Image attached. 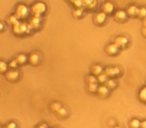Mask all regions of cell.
I'll list each match as a JSON object with an SVG mask.
<instances>
[{
	"instance_id": "obj_1",
	"label": "cell",
	"mask_w": 146,
	"mask_h": 128,
	"mask_svg": "<svg viewBox=\"0 0 146 128\" xmlns=\"http://www.w3.org/2000/svg\"><path fill=\"white\" fill-rule=\"evenodd\" d=\"M31 30H33V28L30 26V24L25 22H19L18 21L16 24L12 26L13 33L17 36H23V35L29 34Z\"/></svg>"
},
{
	"instance_id": "obj_2",
	"label": "cell",
	"mask_w": 146,
	"mask_h": 128,
	"mask_svg": "<svg viewBox=\"0 0 146 128\" xmlns=\"http://www.w3.org/2000/svg\"><path fill=\"white\" fill-rule=\"evenodd\" d=\"M31 13H32L33 16L41 17L47 10V6L44 2L42 1H37V2L33 3L32 6L30 7Z\"/></svg>"
},
{
	"instance_id": "obj_3",
	"label": "cell",
	"mask_w": 146,
	"mask_h": 128,
	"mask_svg": "<svg viewBox=\"0 0 146 128\" xmlns=\"http://www.w3.org/2000/svg\"><path fill=\"white\" fill-rule=\"evenodd\" d=\"M30 12H31V9L27 5L22 4V3H19L15 7V14H16V16L19 19L27 18L28 15L30 14Z\"/></svg>"
},
{
	"instance_id": "obj_4",
	"label": "cell",
	"mask_w": 146,
	"mask_h": 128,
	"mask_svg": "<svg viewBox=\"0 0 146 128\" xmlns=\"http://www.w3.org/2000/svg\"><path fill=\"white\" fill-rule=\"evenodd\" d=\"M127 17H128V14H127V11L123 10V9H119V10L115 11L113 14V18L116 22L118 23H123L127 20Z\"/></svg>"
},
{
	"instance_id": "obj_5",
	"label": "cell",
	"mask_w": 146,
	"mask_h": 128,
	"mask_svg": "<svg viewBox=\"0 0 146 128\" xmlns=\"http://www.w3.org/2000/svg\"><path fill=\"white\" fill-rule=\"evenodd\" d=\"M104 73L108 76L109 78H115V77H118V76L121 74V69L117 66H109V67H106L105 70H104Z\"/></svg>"
},
{
	"instance_id": "obj_6",
	"label": "cell",
	"mask_w": 146,
	"mask_h": 128,
	"mask_svg": "<svg viewBox=\"0 0 146 128\" xmlns=\"http://www.w3.org/2000/svg\"><path fill=\"white\" fill-rule=\"evenodd\" d=\"M5 77L8 81L10 82H16L20 78V72L17 69H10L5 73Z\"/></svg>"
},
{
	"instance_id": "obj_7",
	"label": "cell",
	"mask_w": 146,
	"mask_h": 128,
	"mask_svg": "<svg viewBox=\"0 0 146 128\" xmlns=\"http://www.w3.org/2000/svg\"><path fill=\"white\" fill-rule=\"evenodd\" d=\"M107 20V14L104 13L103 11L101 12H97L93 16V21L96 25H103Z\"/></svg>"
},
{
	"instance_id": "obj_8",
	"label": "cell",
	"mask_w": 146,
	"mask_h": 128,
	"mask_svg": "<svg viewBox=\"0 0 146 128\" xmlns=\"http://www.w3.org/2000/svg\"><path fill=\"white\" fill-rule=\"evenodd\" d=\"M113 42L115 43L120 49H123V48H126V46H127L128 43H129V40H128L127 37L119 35V36H116L115 38H114Z\"/></svg>"
},
{
	"instance_id": "obj_9",
	"label": "cell",
	"mask_w": 146,
	"mask_h": 128,
	"mask_svg": "<svg viewBox=\"0 0 146 128\" xmlns=\"http://www.w3.org/2000/svg\"><path fill=\"white\" fill-rule=\"evenodd\" d=\"M41 61V55L38 52H31L28 55V62L31 65L37 66Z\"/></svg>"
},
{
	"instance_id": "obj_10",
	"label": "cell",
	"mask_w": 146,
	"mask_h": 128,
	"mask_svg": "<svg viewBox=\"0 0 146 128\" xmlns=\"http://www.w3.org/2000/svg\"><path fill=\"white\" fill-rule=\"evenodd\" d=\"M119 47L115 44V43H109L107 46L105 47V52L107 53L109 56H115V55L118 54L119 52Z\"/></svg>"
},
{
	"instance_id": "obj_11",
	"label": "cell",
	"mask_w": 146,
	"mask_h": 128,
	"mask_svg": "<svg viewBox=\"0 0 146 128\" xmlns=\"http://www.w3.org/2000/svg\"><path fill=\"white\" fill-rule=\"evenodd\" d=\"M101 9H102V11H103L104 13H106L107 15L112 14V13L114 12V10H115V5H114V3L110 2V1H106V2H104L103 4H102Z\"/></svg>"
},
{
	"instance_id": "obj_12",
	"label": "cell",
	"mask_w": 146,
	"mask_h": 128,
	"mask_svg": "<svg viewBox=\"0 0 146 128\" xmlns=\"http://www.w3.org/2000/svg\"><path fill=\"white\" fill-rule=\"evenodd\" d=\"M109 92H110V89L105 85V84H101L99 85L98 87V91H97V94L100 96L101 98H105L109 95Z\"/></svg>"
},
{
	"instance_id": "obj_13",
	"label": "cell",
	"mask_w": 146,
	"mask_h": 128,
	"mask_svg": "<svg viewBox=\"0 0 146 128\" xmlns=\"http://www.w3.org/2000/svg\"><path fill=\"white\" fill-rule=\"evenodd\" d=\"M41 22H42V19L41 17H37V16H33L32 18H30L29 21V24L32 27L33 29H38L41 26Z\"/></svg>"
},
{
	"instance_id": "obj_14",
	"label": "cell",
	"mask_w": 146,
	"mask_h": 128,
	"mask_svg": "<svg viewBox=\"0 0 146 128\" xmlns=\"http://www.w3.org/2000/svg\"><path fill=\"white\" fill-rule=\"evenodd\" d=\"M138 11H139V7H137L135 4H131L127 7V14L130 17L138 16Z\"/></svg>"
},
{
	"instance_id": "obj_15",
	"label": "cell",
	"mask_w": 146,
	"mask_h": 128,
	"mask_svg": "<svg viewBox=\"0 0 146 128\" xmlns=\"http://www.w3.org/2000/svg\"><path fill=\"white\" fill-rule=\"evenodd\" d=\"M90 70H91V74H93V75H95V76H99L100 74L104 73L103 67H102L100 64H94V65H92Z\"/></svg>"
},
{
	"instance_id": "obj_16",
	"label": "cell",
	"mask_w": 146,
	"mask_h": 128,
	"mask_svg": "<svg viewBox=\"0 0 146 128\" xmlns=\"http://www.w3.org/2000/svg\"><path fill=\"white\" fill-rule=\"evenodd\" d=\"M16 60L18 61L19 65H24L28 62V56L24 53H20L16 56Z\"/></svg>"
},
{
	"instance_id": "obj_17",
	"label": "cell",
	"mask_w": 146,
	"mask_h": 128,
	"mask_svg": "<svg viewBox=\"0 0 146 128\" xmlns=\"http://www.w3.org/2000/svg\"><path fill=\"white\" fill-rule=\"evenodd\" d=\"M138 98L142 103L146 104V86H143L138 92Z\"/></svg>"
},
{
	"instance_id": "obj_18",
	"label": "cell",
	"mask_w": 146,
	"mask_h": 128,
	"mask_svg": "<svg viewBox=\"0 0 146 128\" xmlns=\"http://www.w3.org/2000/svg\"><path fill=\"white\" fill-rule=\"evenodd\" d=\"M84 13H85V10H84V7H81V8H74L73 10V16L75 18H82L84 16Z\"/></svg>"
},
{
	"instance_id": "obj_19",
	"label": "cell",
	"mask_w": 146,
	"mask_h": 128,
	"mask_svg": "<svg viewBox=\"0 0 146 128\" xmlns=\"http://www.w3.org/2000/svg\"><path fill=\"white\" fill-rule=\"evenodd\" d=\"M83 5L84 7H87L89 9H93L97 5V1L96 0H83Z\"/></svg>"
},
{
	"instance_id": "obj_20",
	"label": "cell",
	"mask_w": 146,
	"mask_h": 128,
	"mask_svg": "<svg viewBox=\"0 0 146 128\" xmlns=\"http://www.w3.org/2000/svg\"><path fill=\"white\" fill-rule=\"evenodd\" d=\"M130 128H141V121L138 118H133L129 122Z\"/></svg>"
},
{
	"instance_id": "obj_21",
	"label": "cell",
	"mask_w": 146,
	"mask_h": 128,
	"mask_svg": "<svg viewBox=\"0 0 146 128\" xmlns=\"http://www.w3.org/2000/svg\"><path fill=\"white\" fill-rule=\"evenodd\" d=\"M8 63H6L4 60H1L0 61V73L5 74L7 71H8Z\"/></svg>"
},
{
	"instance_id": "obj_22",
	"label": "cell",
	"mask_w": 146,
	"mask_h": 128,
	"mask_svg": "<svg viewBox=\"0 0 146 128\" xmlns=\"http://www.w3.org/2000/svg\"><path fill=\"white\" fill-rule=\"evenodd\" d=\"M105 85L107 86L110 90H113L117 87V82H116V80L114 79V78H109V80H108Z\"/></svg>"
},
{
	"instance_id": "obj_23",
	"label": "cell",
	"mask_w": 146,
	"mask_h": 128,
	"mask_svg": "<svg viewBox=\"0 0 146 128\" xmlns=\"http://www.w3.org/2000/svg\"><path fill=\"white\" fill-rule=\"evenodd\" d=\"M98 87H99V85H98L97 83H93V84H88V92L91 94H95L97 93L98 91Z\"/></svg>"
},
{
	"instance_id": "obj_24",
	"label": "cell",
	"mask_w": 146,
	"mask_h": 128,
	"mask_svg": "<svg viewBox=\"0 0 146 128\" xmlns=\"http://www.w3.org/2000/svg\"><path fill=\"white\" fill-rule=\"evenodd\" d=\"M97 80L100 83V85H101V84H106L108 80H109V77H108L105 73H102V74H100L99 76H97Z\"/></svg>"
},
{
	"instance_id": "obj_25",
	"label": "cell",
	"mask_w": 146,
	"mask_h": 128,
	"mask_svg": "<svg viewBox=\"0 0 146 128\" xmlns=\"http://www.w3.org/2000/svg\"><path fill=\"white\" fill-rule=\"evenodd\" d=\"M61 107H62V105H61V104L59 103V102H57V101L52 102V103L50 104V109L52 110L53 112H56V113L61 109Z\"/></svg>"
},
{
	"instance_id": "obj_26",
	"label": "cell",
	"mask_w": 146,
	"mask_h": 128,
	"mask_svg": "<svg viewBox=\"0 0 146 128\" xmlns=\"http://www.w3.org/2000/svg\"><path fill=\"white\" fill-rule=\"evenodd\" d=\"M19 18L16 16V14H13V15H10V16L8 17V19H7V23L10 25H15L17 22H18Z\"/></svg>"
},
{
	"instance_id": "obj_27",
	"label": "cell",
	"mask_w": 146,
	"mask_h": 128,
	"mask_svg": "<svg viewBox=\"0 0 146 128\" xmlns=\"http://www.w3.org/2000/svg\"><path fill=\"white\" fill-rule=\"evenodd\" d=\"M86 82L87 84H93V83H97V76L93 75V74H90V75L86 76Z\"/></svg>"
},
{
	"instance_id": "obj_28",
	"label": "cell",
	"mask_w": 146,
	"mask_h": 128,
	"mask_svg": "<svg viewBox=\"0 0 146 128\" xmlns=\"http://www.w3.org/2000/svg\"><path fill=\"white\" fill-rule=\"evenodd\" d=\"M68 114H69L68 110H67L65 107H61V109L57 112V115H58L60 118H66L67 116H68Z\"/></svg>"
},
{
	"instance_id": "obj_29",
	"label": "cell",
	"mask_w": 146,
	"mask_h": 128,
	"mask_svg": "<svg viewBox=\"0 0 146 128\" xmlns=\"http://www.w3.org/2000/svg\"><path fill=\"white\" fill-rule=\"evenodd\" d=\"M138 17L140 19L143 20L144 18H146V7L145 6H142L139 7V11H138Z\"/></svg>"
},
{
	"instance_id": "obj_30",
	"label": "cell",
	"mask_w": 146,
	"mask_h": 128,
	"mask_svg": "<svg viewBox=\"0 0 146 128\" xmlns=\"http://www.w3.org/2000/svg\"><path fill=\"white\" fill-rule=\"evenodd\" d=\"M8 65L10 69H17L19 66V63H18V61L16 60V58H14V59H12V60H10V62L8 63Z\"/></svg>"
},
{
	"instance_id": "obj_31",
	"label": "cell",
	"mask_w": 146,
	"mask_h": 128,
	"mask_svg": "<svg viewBox=\"0 0 146 128\" xmlns=\"http://www.w3.org/2000/svg\"><path fill=\"white\" fill-rule=\"evenodd\" d=\"M72 4H73V6L75 7V8H81V7H84L83 0H74Z\"/></svg>"
},
{
	"instance_id": "obj_32",
	"label": "cell",
	"mask_w": 146,
	"mask_h": 128,
	"mask_svg": "<svg viewBox=\"0 0 146 128\" xmlns=\"http://www.w3.org/2000/svg\"><path fill=\"white\" fill-rule=\"evenodd\" d=\"M6 128H18V125H17L16 122H13V121H10L8 122V123L6 124V126H5Z\"/></svg>"
},
{
	"instance_id": "obj_33",
	"label": "cell",
	"mask_w": 146,
	"mask_h": 128,
	"mask_svg": "<svg viewBox=\"0 0 146 128\" xmlns=\"http://www.w3.org/2000/svg\"><path fill=\"white\" fill-rule=\"evenodd\" d=\"M34 128H48V125L46 123H40L39 125L35 126Z\"/></svg>"
},
{
	"instance_id": "obj_34",
	"label": "cell",
	"mask_w": 146,
	"mask_h": 128,
	"mask_svg": "<svg viewBox=\"0 0 146 128\" xmlns=\"http://www.w3.org/2000/svg\"><path fill=\"white\" fill-rule=\"evenodd\" d=\"M4 28H5L4 23L1 22V23H0V31H1V32H3V31H4Z\"/></svg>"
},
{
	"instance_id": "obj_35",
	"label": "cell",
	"mask_w": 146,
	"mask_h": 128,
	"mask_svg": "<svg viewBox=\"0 0 146 128\" xmlns=\"http://www.w3.org/2000/svg\"><path fill=\"white\" fill-rule=\"evenodd\" d=\"M141 128H146V119L141 121Z\"/></svg>"
},
{
	"instance_id": "obj_36",
	"label": "cell",
	"mask_w": 146,
	"mask_h": 128,
	"mask_svg": "<svg viewBox=\"0 0 146 128\" xmlns=\"http://www.w3.org/2000/svg\"><path fill=\"white\" fill-rule=\"evenodd\" d=\"M141 31H142V35H143V36L146 38V27H143Z\"/></svg>"
},
{
	"instance_id": "obj_37",
	"label": "cell",
	"mask_w": 146,
	"mask_h": 128,
	"mask_svg": "<svg viewBox=\"0 0 146 128\" xmlns=\"http://www.w3.org/2000/svg\"><path fill=\"white\" fill-rule=\"evenodd\" d=\"M142 24H143V27H146V18H144L142 20Z\"/></svg>"
},
{
	"instance_id": "obj_38",
	"label": "cell",
	"mask_w": 146,
	"mask_h": 128,
	"mask_svg": "<svg viewBox=\"0 0 146 128\" xmlns=\"http://www.w3.org/2000/svg\"><path fill=\"white\" fill-rule=\"evenodd\" d=\"M109 125H115V122L112 120V121H109Z\"/></svg>"
},
{
	"instance_id": "obj_39",
	"label": "cell",
	"mask_w": 146,
	"mask_h": 128,
	"mask_svg": "<svg viewBox=\"0 0 146 128\" xmlns=\"http://www.w3.org/2000/svg\"><path fill=\"white\" fill-rule=\"evenodd\" d=\"M66 1H68V2H70V3H73V1H74V0H66Z\"/></svg>"
},
{
	"instance_id": "obj_40",
	"label": "cell",
	"mask_w": 146,
	"mask_h": 128,
	"mask_svg": "<svg viewBox=\"0 0 146 128\" xmlns=\"http://www.w3.org/2000/svg\"><path fill=\"white\" fill-rule=\"evenodd\" d=\"M113 128H122V127H121V126H116V125H115Z\"/></svg>"
},
{
	"instance_id": "obj_41",
	"label": "cell",
	"mask_w": 146,
	"mask_h": 128,
	"mask_svg": "<svg viewBox=\"0 0 146 128\" xmlns=\"http://www.w3.org/2000/svg\"><path fill=\"white\" fill-rule=\"evenodd\" d=\"M1 128H6V127H4V126H2V127H1Z\"/></svg>"
}]
</instances>
